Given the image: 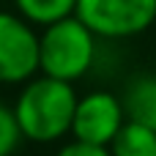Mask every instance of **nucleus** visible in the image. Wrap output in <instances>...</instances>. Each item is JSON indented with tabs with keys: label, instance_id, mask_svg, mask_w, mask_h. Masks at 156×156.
Instances as JSON below:
<instances>
[{
	"label": "nucleus",
	"instance_id": "f257e3e1",
	"mask_svg": "<svg viewBox=\"0 0 156 156\" xmlns=\"http://www.w3.org/2000/svg\"><path fill=\"white\" fill-rule=\"evenodd\" d=\"M74 107H77V93L71 82L41 74L25 85L22 96L16 99L14 115L25 140L55 143L71 132Z\"/></svg>",
	"mask_w": 156,
	"mask_h": 156
},
{
	"label": "nucleus",
	"instance_id": "f03ea898",
	"mask_svg": "<svg viewBox=\"0 0 156 156\" xmlns=\"http://www.w3.org/2000/svg\"><path fill=\"white\" fill-rule=\"evenodd\" d=\"M96 55V33L77 16H63L44 25L38 33V71L66 82L88 74Z\"/></svg>",
	"mask_w": 156,
	"mask_h": 156
},
{
	"label": "nucleus",
	"instance_id": "7ed1b4c3",
	"mask_svg": "<svg viewBox=\"0 0 156 156\" xmlns=\"http://www.w3.org/2000/svg\"><path fill=\"white\" fill-rule=\"evenodd\" d=\"M74 14L101 38H126L156 22V0H77Z\"/></svg>",
	"mask_w": 156,
	"mask_h": 156
},
{
	"label": "nucleus",
	"instance_id": "20e7f679",
	"mask_svg": "<svg viewBox=\"0 0 156 156\" xmlns=\"http://www.w3.org/2000/svg\"><path fill=\"white\" fill-rule=\"evenodd\" d=\"M38 74V33L19 14L0 11V82H27Z\"/></svg>",
	"mask_w": 156,
	"mask_h": 156
},
{
	"label": "nucleus",
	"instance_id": "39448f33",
	"mask_svg": "<svg viewBox=\"0 0 156 156\" xmlns=\"http://www.w3.org/2000/svg\"><path fill=\"white\" fill-rule=\"evenodd\" d=\"M126 112L118 96L107 90H93L82 99H77L74 107V121H71V134L74 140L90 143V145H110L118 129L123 126Z\"/></svg>",
	"mask_w": 156,
	"mask_h": 156
},
{
	"label": "nucleus",
	"instance_id": "423d86ee",
	"mask_svg": "<svg viewBox=\"0 0 156 156\" xmlns=\"http://www.w3.org/2000/svg\"><path fill=\"white\" fill-rule=\"evenodd\" d=\"M121 104H123L126 121H134V123L156 129V74L134 77L126 85Z\"/></svg>",
	"mask_w": 156,
	"mask_h": 156
},
{
	"label": "nucleus",
	"instance_id": "0eeeda50",
	"mask_svg": "<svg viewBox=\"0 0 156 156\" xmlns=\"http://www.w3.org/2000/svg\"><path fill=\"white\" fill-rule=\"evenodd\" d=\"M107 148L112 156H156V129L123 121V126Z\"/></svg>",
	"mask_w": 156,
	"mask_h": 156
},
{
	"label": "nucleus",
	"instance_id": "6e6552de",
	"mask_svg": "<svg viewBox=\"0 0 156 156\" xmlns=\"http://www.w3.org/2000/svg\"><path fill=\"white\" fill-rule=\"evenodd\" d=\"M14 5L27 22H36L44 27L49 22L71 16L77 8V0H14Z\"/></svg>",
	"mask_w": 156,
	"mask_h": 156
},
{
	"label": "nucleus",
	"instance_id": "1a4fd4ad",
	"mask_svg": "<svg viewBox=\"0 0 156 156\" xmlns=\"http://www.w3.org/2000/svg\"><path fill=\"white\" fill-rule=\"evenodd\" d=\"M19 140H22V132H19L14 110H8L5 104H0V156H11L16 151Z\"/></svg>",
	"mask_w": 156,
	"mask_h": 156
},
{
	"label": "nucleus",
	"instance_id": "9d476101",
	"mask_svg": "<svg viewBox=\"0 0 156 156\" xmlns=\"http://www.w3.org/2000/svg\"><path fill=\"white\" fill-rule=\"evenodd\" d=\"M58 156H112V154L104 145H90V143H82V140H71L58 151Z\"/></svg>",
	"mask_w": 156,
	"mask_h": 156
}]
</instances>
